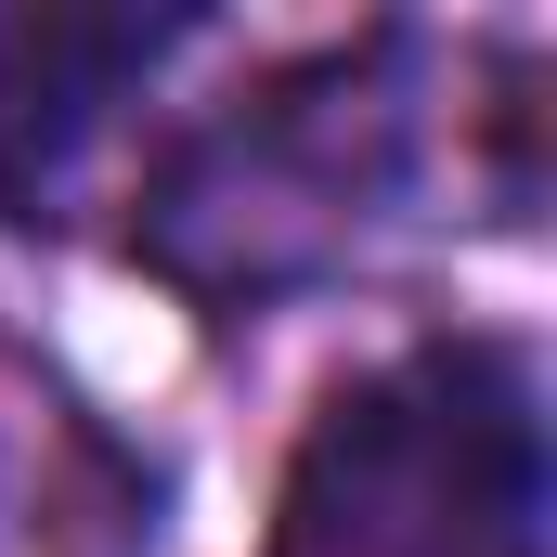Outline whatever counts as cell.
<instances>
[{
  "mask_svg": "<svg viewBox=\"0 0 557 557\" xmlns=\"http://www.w3.org/2000/svg\"><path fill=\"white\" fill-rule=\"evenodd\" d=\"M273 557H545V428L506 350H416L298 441Z\"/></svg>",
  "mask_w": 557,
  "mask_h": 557,
  "instance_id": "6da1fadb",
  "label": "cell"
},
{
  "mask_svg": "<svg viewBox=\"0 0 557 557\" xmlns=\"http://www.w3.org/2000/svg\"><path fill=\"white\" fill-rule=\"evenodd\" d=\"M169 13H13L0 26V195L39 221L65 156L104 131V104L169 52Z\"/></svg>",
  "mask_w": 557,
  "mask_h": 557,
  "instance_id": "7a4b0ae2",
  "label": "cell"
}]
</instances>
